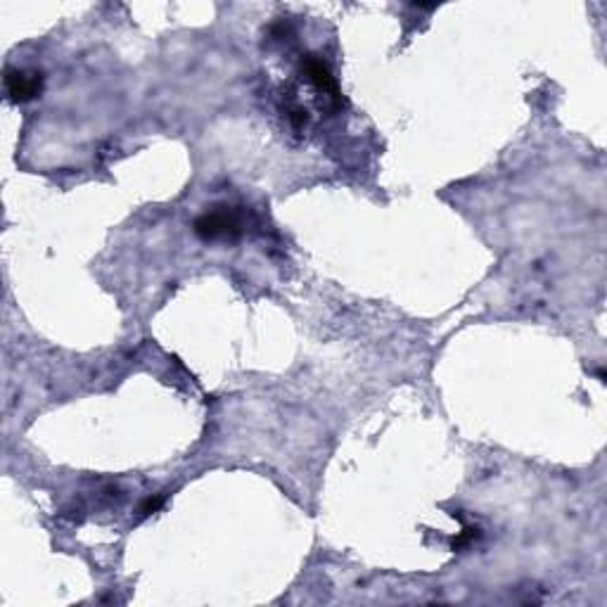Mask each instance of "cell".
<instances>
[{
    "label": "cell",
    "mask_w": 607,
    "mask_h": 607,
    "mask_svg": "<svg viewBox=\"0 0 607 607\" xmlns=\"http://www.w3.org/2000/svg\"><path fill=\"white\" fill-rule=\"evenodd\" d=\"M302 74L309 79V81L320 90L326 93L327 97H333L334 103H340V88H337V81H334L333 72L327 69V65L316 55H306L302 59Z\"/></svg>",
    "instance_id": "obj_3"
},
{
    "label": "cell",
    "mask_w": 607,
    "mask_h": 607,
    "mask_svg": "<svg viewBox=\"0 0 607 607\" xmlns=\"http://www.w3.org/2000/svg\"><path fill=\"white\" fill-rule=\"evenodd\" d=\"M162 505H164V496L148 498V501H145V503L141 505V518H148V515H152V512L159 511Z\"/></svg>",
    "instance_id": "obj_5"
},
{
    "label": "cell",
    "mask_w": 607,
    "mask_h": 607,
    "mask_svg": "<svg viewBox=\"0 0 607 607\" xmlns=\"http://www.w3.org/2000/svg\"><path fill=\"white\" fill-rule=\"evenodd\" d=\"M240 230H242L240 219H237L235 211H228V209H214V211H207L195 221V233L204 240L235 237L240 235Z\"/></svg>",
    "instance_id": "obj_1"
},
{
    "label": "cell",
    "mask_w": 607,
    "mask_h": 607,
    "mask_svg": "<svg viewBox=\"0 0 607 607\" xmlns=\"http://www.w3.org/2000/svg\"><path fill=\"white\" fill-rule=\"evenodd\" d=\"M477 536H480V529H477V526H467V529H463V532L453 539V550H460L463 546H467L470 541L477 539Z\"/></svg>",
    "instance_id": "obj_4"
},
{
    "label": "cell",
    "mask_w": 607,
    "mask_h": 607,
    "mask_svg": "<svg viewBox=\"0 0 607 607\" xmlns=\"http://www.w3.org/2000/svg\"><path fill=\"white\" fill-rule=\"evenodd\" d=\"M43 88V76L27 69H8L5 72V90L12 103H27L36 97Z\"/></svg>",
    "instance_id": "obj_2"
}]
</instances>
